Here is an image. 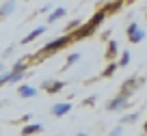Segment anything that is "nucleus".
Masks as SVG:
<instances>
[{
  "label": "nucleus",
  "mask_w": 147,
  "mask_h": 136,
  "mask_svg": "<svg viewBox=\"0 0 147 136\" xmlns=\"http://www.w3.org/2000/svg\"><path fill=\"white\" fill-rule=\"evenodd\" d=\"M138 119V112H132V114H125V117H121V123H134Z\"/></svg>",
  "instance_id": "4468645a"
},
{
  "label": "nucleus",
  "mask_w": 147,
  "mask_h": 136,
  "mask_svg": "<svg viewBox=\"0 0 147 136\" xmlns=\"http://www.w3.org/2000/svg\"><path fill=\"white\" fill-rule=\"evenodd\" d=\"M43 125L41 123H30V125H24L22 127V136H30V134H37V132H41Z\"/></svg>",
  "instance_id": "9d476101"
},
{
  "label": "nucleus",
  "mask_w": 147,
  "mask_h": 136,
  "mask_svg": "<svg viewBox=\"0 0 147 136\" xmlns=\"http://www.w3.org/2000/svg\"><path fill=\"white\" fill-rule=\"evenodd\" d=\"M43 32H46V26H37L35 30H30V32H28V35L22 39V43H30L32 39H37V37H39V35H43Z\"/></svg>",
  "instance_id": "1a4fd4ad"
},
{
  "label": "nucleus",
  "mask_w": 147,
  "mask_h": 136,
  "mask_svg": "<svg viewBox=\"0 0 147 136\" xmlns=\"http://www.w3.org/2000/svg\"><path fill=\"white\" fill-rule=\"evenodd\" d=\"M128 63H130V54H128V52H123V54H121V59H119V65H121V67H125Z\"/></svg>",
  "instance_id": "2eb2a0df"
},
{
  "label": "nucleus",
  "mask_w": 147,
  "mask_h": 136,
  "mask_svg": "<svg viewBox=\"0 0 147 136\" xmlns=\"http://www.w3.org/2000/svg\"><path fill=\"white\" fill-rule=\"evenodd\" d=\"M108 136H121V125H117V127H115L113 132H110Z\"/></svg>",
  "instance_id": "6ab92c4d"
},
{
  "label": "nucleus",
  "mask_w": 147,
  "mask_h": 136,
  "mask_svg": "<svg viewBox=\"0 0 147 136\" xmlns=\"http://www.w3.org/2000/svg\"><path fill=\"white\" fill-rule=\"evenodd\" d=\"M93 102H95V95H91L89 100H84V106H93Z\"/></svg>",
  "instance_id": "aec40b11"
},
{
  "label": "nucleus",
  "mask_w": 147,
  "mask_h": 136,
  "mask_svg": "<svg viewBox=\"0 0 147 136\" xmlns=\"http://www.w3.org/2000/svg\"><path fill=\"white\" fill-rule=\"evenodd\" d=\"M136 82H138V78H130V80H125V82H123V89H121V93H119V95L130 97V93H132V91L136 89V86H134Z\"/></svg>",
  "instance_id": "0eeeda50"
},
{
  "label": "nucleus",
  "mask_w": 147,
  "mask_h": 136,
  "mask_svg": "<svg viewBox=\"0 0 147 136\" xmlns=\"http://www.w3.org/2000/svg\"><path fill=\"white\" fill-rule=\"evenodd\" d=\"M143 136H145V134H143Z\"/></svg>",
  "instance_id": "393cba45"
},
{
  "label": "nucleus",
  "mask_w": 147,
  "mask_h": 136,
  "mask_svg": "<svg viewBox=\"0 0 147 136\" xmlns=\"http://www.w3.org/2000/svg\"><path fill=\"white\" fill-rule=\"evenodd\" d=\"M63 15H65V9H63V7H59V9H54V11H52V13H50V18H48V22H56V20H61V18H63Z\"/></svg>",
  "instance_id": "f8f14e48"
},
{
  "label": "nucleus",
  "mask_w": 147,
  "mask_h": 136,
  "mask_svg": "<svg viewBox=\"0 0 147 136\" xmlns=\"http://www.w3.org/2000/svg\"><path fill=\"white\" fill-rule=\"evenodd\" d=\"M115 54H117V43L110 41L108 43V52H106V59H115Z\"/></svg>",
  "instance_id": "ddd939ff"
},
{
  "label": "nucleus",
  "mask_w": 147,
  "mask_h": 136,
  "mask_svg": "<svg viewBox=\"0 0 147 136\" xmlns=\"http://www.w3.org/2000/svg\"><path fill=\"white\" fill-rule=\"evenodd\" d=\"M0 108H2V104H0Z\"/></svg>",
  "instance_id": "b1692460"
},
{
  "label": "nucleus",
  "mask_w": 147,
  "mask_h": 136,
  "mask_svg": "<svg viewBox=\"0 0 147 136\" xmlns=\"http://www.w3.org/2000/svg\"><path fill=\"white\" fill-rule=\"evenodd\" d=\"M145 134H147V123H145Z\"/></svg>",
  "instance_id": "4be33fe9"
},
{
  "label": "nucleus",
  "mask_w": 147,
  "mask_h": 136,
  "mask_svg": "<svg viewBox=\"0 0 147 136\" xmlns=\"http://www.w3.org/2000/svg\"><path fill=\"white\" fill-rule=\"evenodd\" d=\"M67 41H71V37H61V39H56V41H50V43H48L41 52H46V54H48V52H56V50H61Z\"/></svg>",
  "instance_id": "7ed1b4c3"
},
{
  "label": "nucleus",
  "mask_w": 147,
  "mask_h": 136,
  "mask_svg": "<svg viewBox=\"0 0 147 136\" xmlns=\"http://www.w3.org/2000/svg\"><path fill=\"white\" fill-rule=\"evenodd\" d=\"M128 35H130V41L132 43H138V41H143V37H145V32L138 28V24L134 22V24H130L128 26Z\"/></svg>",
  "instance_id": "f03ea898"
},
{
  "label": "nucleus",
  "mask_w": 147,
  "mask_h": 136,
  "mask_svg": "<svg viewBox=\"0 0 147 136\" xmlns=\"http://www.w3.org/2000/svg\"><path fill=\"white\" fill-rule=\"evenodd\" d=\"M69 110H71V104H67V102L52 106V114H54V117H63V114H67Z\"/></svg>",
  "instance_id": "423d86ee"
},
{
  "label": "nucleus",
  "mask_w": 147,
  "mask_h": 136,
  "mask_svg": "<svg viewBox=\"0 0 147 136\" xmlns=\"http://www.w3.org/2000/svg\"><path fill=\"white\" fill-rule=\"evenodd\" d=\"M18 95L24 97V100H26V97H35V95H37V89H35V86L22 84V86H18Z\"/></svg>",
  "instance_id": "6e6552de"
},
{
  "label": "nucleus",
  "mask_w": 147,
  "mask_h": 136,
  "mask_svg": "<svg viewBox=\"0 0 147 136\" xmlns=\"http://www.w3.org/2000/svg\"><path fill=\"white\" fill-rule=\"evenodd\" d=\"M115 69H117V65H115V63L108 65V67L104 69V76H113V73H115Z\"/></svg>",
  "instance_id": "dca6fc26"
},
{
  "label": "nucleus",
  "mask_w": 147,
  "mask_h": 136,
  "mask_svg": "<svg viewBox=\"0 0 147 136\" xmlns=\"http://www.w3.org/2000/svg\"><path fill=\"white\" fill-rule=\"evenodd\" d=\"M78 59H80V54H71V56H67V65H74Z\"/></svg>",
  "instance_id": "a211bd4d"
},
{
  "label": "nucleus",
  "mask_w": 147,
  "mask_h": 136,
  "mask_svg": "<svg viewBox=\"0 0 147 136\" xmlns=\"http://www.w3.org/2000/svg\"><path fill=\"white\" fill-rule=\"evenodd\" d=\"M76 136H89V134H84V132H80V134H76Z\"/></svg>",
  "instance_id": "412c9836"
},
{
  "label": "nucleus",
  "mask_w": 147,
  "mask_h": 136,
  "mask_svg": "<svg viewBox=\"0 0 147 136\" xmlns=\"http://www.w3.org/2000/svg\"><path fill=\"white\" fill-rule=\"evenodd\" d=\"M24 73H26V61H18V63L13 65V69H11V80L9 82H20L24 78Z\"/></svg>",
  "instance_id": "f257e3e1"
},
{
  "label": "nucleus",
  "mask_w": 147,
  "mask_h": 136,
  "mask_svg": "<svg viewBox=\"0 0 147 136\" xmlns=\"http://www.w3.org/2000/svg\"><path fill=\"white\" fill-rule=\"evenodd\" d=\"M63 86H65V82H61V80H46L43 82V89H46L48 93H59Z\"/></svg>",
  "instance_id": "39448f33"
},
{
  "label": "nucleus",
  "mask_w": 147,
  "mask_h": 136,
  "mask_svg": "<svg viewBox=\"0 0 147 136\" xmlns=\"http://www.w3.org/2000/svg\"><path fill=\"white\" fill-rule=\"evenodd\" d=\"M11 80V71H7V73H2V76H0V86L2 84H7V82Z\"/></svg>",
  "instance_id": "f3484780"
},
{
  "label": "nucleus",
  "mask_w": 147,
  "mask_h": 136,
  "mask_svg": "<svg viewBox=\"0 0 147 136\" xmlns=\"http://www.w3.org/2000/svg\"><path fill=\"white\" fill-rule=\"evenodd\" d=\"M2 69H5V67H2V65H0V71H2Z\"/></svg>",
  "instance_id": "5701e85b"
},
{
  "label": "nucleus",
  "mask_w": 147,
  "mask_h": 136,
  "mask_svg": "<svg viewBox=\"0 0 147 136\" xmlns=\"http://www.w3.org/2000/svg\"><path fill=\"white\" fill-rule=\"evenodd\" d=\"M128 97H123V95H119V97H115V100L110 102L108 106H106V108L108 110H119V108H128Z\"/></svg>",
  "instance_id": "20e7f679"
},
{
  "label": "nucleus",
  "mask_w": 147,
  "mask_h": 136,
  "mask_svg": "<svg viewBox=\"0 0 147 136\" xmlns=\"http://www.w3.org/2000/svg\"><path fill=\"white\" fill-rule=\"evenodd\" d=\"M13 9H15V0H9L5 7H0V18H7V15H9Z\"/></svg>",
  "instance_id": "9b49d317"
}]
</instances>
